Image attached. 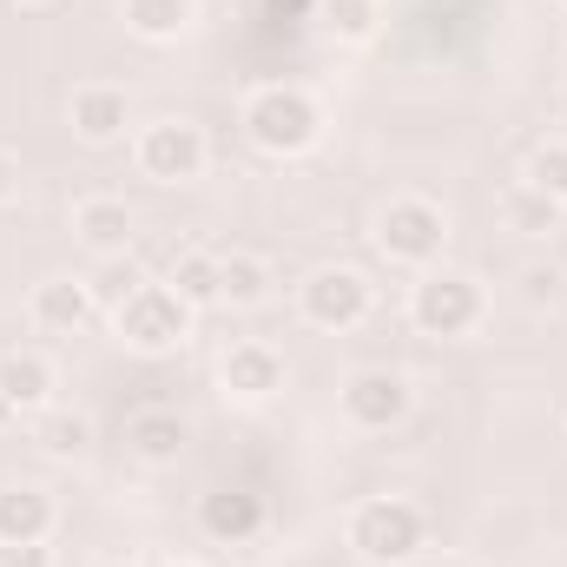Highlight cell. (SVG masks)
<instances>
[{
  "label": "cell",
  "mask_w": 567,
  "mask_h": 567,
  "mask_svg": "<svg viewBox=\"0 0 567 567\" xmlns=\"http://www.w3.org/2000/svg\"><path fill=\"white\" fill-rule=\"evenodd\" d=\"M271 258L258 251H218V310H258L271 303Z\"/></svg>",
  "instance_id": "17"
},
{
  "label": "cell",
  "mask_w": 567,
  "mask_h": 567,
  "mask_svg": "<svg viewBox=\"0 0 567 567\" xmlns=\"http://www.w3.org/2000/svg\"><path fill=\"white\" fill-rule=\"evenodd\" d=\"M515 290H522L528 310H555L567 297V271L561 265H522V271H515Z\"/></svg>",
  "instance_id": "24"
},
{
  "label": "cell",
  "mask_w": 567,
  "mask_h": 567,
  "mask_svg": "<svg viewBox=\"0 0 567 567\" xmlns=\"http://www.w3.org/2000/svg\"><path fill=\"white\" fill-rule=\"evenodd\" d=\"M317 27L337 47H370L383 33V0H317Z\"/></svg>",
  "instance_id": "21"
},
{
  "label": "cell",
  "mask_w": 567,
  "mask_h": 567,
  "mask_svg": "<svg viewBox=\"0 0 567 567\" xmlns=\"http://www.w3.org/2000/svg\"><path fill=\"white\" fill-rule=\"evenodd\" d=\"M377 251H383L396 271H435L442 251H449V212H442L435 198H416V192L390 198V205L377 212Z\"/></svg>",
  "instance_id": "5"
},
{
  "label": "cell",
  "mask_w": 567,
  "mask_h": 567,
  "mask_svg": "<svg viewBox=\"0 0 567 567\" xmlns=\"http://www.w3.org/2000/svg\"><path fill=\"white\" fill-rule=\"evenodd\" d=\"M172 567H198V561H172Z\"/></svg>",
  "instance_id": "31"
},
{
  "label": "cell",
  "mask_w": 567,
  "mask_h": 567,
  "mask_svg": "<svg viewBox=\"0 0 567 567\" xmlns=\"http://www.w3.org/2000/svg\"><path fill=\"white\" fill-rule=\"evenodd\" d=\"M140 271H133V258H106V278L93 284V297H100V303H106V310H113V303H120V297H126V290H140Z\"/></svg>",
  "instance_id": "25"
},
{
  "label": "cell",
  "mask_w": 567,
  "mask_h": 567,
  "mask_svg": "<svg viewBox=\"0 0 567 567\" xmlns=\"http://www.w3.org/2000/svg\"><path fill=\"white\" fill-rule=\"evenodd\" d=\"M337 410H343V423L357 429V435H390V429L410 423L416 390H410V377H403V370L370 363V370H350V377H343Z\"/></svg>",
  "instance_id": "8"
},
{
  "label": "cell",
  "mask_w": 567,
  "mask_h": 567,
  "mask_svg": "<svg viewBox=\"0 0 567 567\" xmlns=\"http://www.w3.org/2000/svg\"><path fill=\"white\" fill-rule=\"evenodd\" d=\"M482 317H488V290H482V278L449 271V265L416 271V284H410V323H416L423 337H442V343L475 337Z\"/></svg>",
  "instance_id": "4"
},
{
  "label": "cell",
  "mask_w": 567,
  "mask_h": 567,
  "mask_svg": "<svg viewBox=\"0 0 567 567\" xmlns=\"http://www.w3.org/2000/svg\"><path fill=\"white\" fill-rule=\"evenodd\" d=\"M555 7H561V13H567V0H555Z\"/></svg>",
  "instance_id": "33"
},
{
  "label": "cell",
  "mask_w": 567,
  "mask_h": 567,
  "mask_svg": "<svg viewBox=\"0 0 567 567\" xmlns=\"http://www.w3.org/2000/svg\"><path fill=\"white\" fill-rule=\"evenodd\" d=\"M33 442H40L47 462H86L100 435H93V416H80V410H40Z\"/></svg>",
  "instance_id": "20"
},
{
  "label": "cell",
  "mask_w": 567,
  "mask_h": 567,
  "mask_svg": "<svg viewBox=\"0 0 567 567\" xmlns=\"http://www.w3.org/2000/svg\"><path fill=\"white\" fill-rule=\"evenodd\" d=\"M126 13V33L145 40V47H178L198 20V0H120Z\"/></svg>",
  "instance_id": "18"
},
{
  "label": "cell",
  "mask_w": 567,
  "mask_h": 567,
  "mask_svg": "<svg viewBox=\"0 0 567 567\" xmlns=\"http://www.w3.org/2000/svg\"><path fill=\"white\" fill-rule=\"evenodd\" d=\"M165 284L192 303V310H218V251H178Z\"/></svg>",
  "instance_id": "22"
},
{
  "label": "cell",
  "mask_w": 567,
  "mask_h": 567,
  "mask_svg": "<svg viewBox=\"0 0 567 567\" xmlns=\"http://www.w3.org/2000/svg\"><path fill=\"white\" fill-rule=\"evenodd\" d=\"M343 548L363 567H410L429 548V515L410 495H363L343 515Z\"/></svg>",
  "instance_id": "2"
},
{
  "label": "cell",
  "mask_w": 567,
  "mask_h": 567,
  "mask_svg": "<svg viewBox=\"0 0 567 567\" xmlns=\"http://www.w3.org/2000/svg\"><path fill=\"white\" fill-rule=\"evenodd\" d=\"M284 383H290V363H284L278 343H265V337H245V343H231L225 357H218V390L231 396V403H271L284 396Z\"/></svg>",
  "instance_id": "9"
},
{
  "label": "cell",
  "mask_w": 567,
  "mask_h": 567,
  "mask_svg": "<svg viewBox=\"0 0 567 567\" xmlns=\"http://www.w3.org/2000/svg\"><path fill=\"white\" fill-rule=\"evenodd\" d=\"M377 310V284L363 278L357 265H317L310 278L297 284V317L323 337H350L363 330Z\"/></svg>",
  "instance_id": "6"
},
{
  "label": "cell",
  "mask_w": 567,
  "mask_h": 567,
  "mask_svg": "<svg viewBox=\"0 0 567 567\" xmlns=\"http://www.w3.org/2000/svg\"><path fill=\"white\" fill-rule=\"evenodd\" d=\"M238 126H245V140L258 145L265 158H303L310 145L323 140V106L297 80H265V86L245 93Z\"/></svg>",
  "instance_id": "1"
},
{
  "label": "cell",
  "mask_w": 567,
  "mask_h": 567,
  "mask_svg": "<svg viewBox=\"0 0 567 567\" xmlns=\"http://www.w3.org/2000/svg\"><path fill=\"white\" fill-rule=\"evenodd\" d=\"M126 449L140 455L145 468H172V462L192 449V423H185L178 410H140V416L126 423Z\"/></svg>",
  "instance_id": "15"
},
{
  "label": "cell",
  "mask_w": 567,
  "mask_h": 567,
  "mask_svg": "<svg viewBox=\"0 0 567 567\" xmlns=\"http://www.w3.org/2000/svg\"><path fill=\"white\" fill-rule=\"evenodd\" d=\"M27 317H33V330H47V337H73V330H86V323L100 317L93 278H40L33 284V297H27Z\"/></svg>",
  "instance_id": "11"
},
{
  "label": "cell",
  "mask_w": 567,
  "mask_h": 567,
  "mask_svg": "<svg viewBox=\"0 0 567 567\" xmlns=\"http://www.w3.org/2000/svg\"><path fill=\"white\" fill-rule=\"evenodd\" d=\"M73 238H80V251H93L100 265H106V258H133V245H140V218H133L126 198L93 192V198L73 205Z\"/></svg>",
  "instance_id": "10"
},
{
  "label": "cell",
  "mask_w": 567,
  "mask_h": 567,
  "mask_svg": "<svg viewBox=\"0 0 567 567\" xmlns=\"http://www.w3.org/2000/svg\"><path fill=\"white\" fill-rule=\"evenodd\" d=\"M133 165H140V178H152V185H198L205 165H212V140H205L198 120H178V113H172V120L140 126Z\"/></svg>",
  "instance_id": "7"
},
{
  "label": "cell",
  "mask_w": 567,
  "mask_h": 567,
  "mask_svg": "<svg viewBox=\"0 0 567 567\" xmlns=\"http://www.w3.org/2000/svg\"><path fill=\"white\" fill-rule=\"evenodd\" d=\"M0 567H60V555H53V542H13V548H0Z\"/></svg>",
  "instance_id": "26"
},
{
  "label": "cell",
  "mask_w": 567,
  "mask_h": 567,
  "mask_svg": "<svg viewBox=\"0 0 567 567\" xmlns=\"http://www.w3.org/2000/svg\"><path fill=\"white\" fill-rule=\"evenodd\" d=\"M13 198H20V158H13V152L0 145V212H7Z\"/></svg>",
  "instance_id": "27"
},
{
  "label": "cell",
  "mask_w": 567,
  "mask_h": 567,
  "mask_svg": "<svg viewBox=\"0 0 567 567\" xmlns=\"http://www.w3.org/2000/svg\"><path fill=\"white\" fill-rule=\"evenodd\" d=\"M53 495L33 488V482H7L0 488V548L13 542H53Z\"/></svg>",
  "instance_id": "14"
},
{
  "label": "cell",
  "mask_w": 567,
  "mask_h": 567,
  "mask_svg": "<svg viewBox=\"0 0 567 567\" xmlns=\"http://www.w3.org/2000/svg\"><path fill=\"white\" fill-rule=\"evenodd\" d=\"M198 528H205L212 542L238 548V542H251V535L265 528V502L245 495V488H212V495L198 502Z\"/></svg>",
  "instance_id": "16"
},
{
  "label": "cell",
  "mask_w": 567,
  "mask_h": 567,
  "mask_svg": "<svg viewBox=\"0 0 567 567\" xmlns=\"http://www.w3.org/2000/svg\"><path fill=\"white\" fill-rule=\"evenodd\" d=\"M192 330H198V310L172 290V284L145 278L140 290H126L120 303H113V337L133 350V357H178L185 343H192Z\"/></svg>",
  "instance_id": "3"
},
{
  "label": "cell",
  "mask_w": 567,
  "mask_h": 567,
  "mask_svg": "<svg viewBox=\"0 0 567 567\" xmlns=\"http://www.w3.org/2000/svg\"><path fill=\"white\" fill-rule=\"evenodd\" d=\"M100 567H140V561H100Z\"/></svg>",
  "instance_id": "30"
},
{
  "label": "cell",
  "mask_w": 567,
  "mask_h": 567,
  "mask_svg": "<svg viewBox=\"0 0 567 567\" xmlns=\"http://www.w3.org/2000/svg\"><path fill=\"white\" fill-rule=\"evenodd\" d=\"M535 192H548L555 205L567 212V140H542L535 152H528V172H522Z\"/></svg>",
  "instance_id": "23"
},
{
  "label": "cell",
  "mask_w": 567,
  "mask_h": 567,
  "mask_svg": "<svg viewBox=\"0 0 567 567\" xmlns=\"http://www.w3.org/2000/svg\"><path fill=\"white\" fill-rule=\"evenodd\" d=\"M20 423V410H13V403H7V396H0V435H7V429Z\"/></svg>",
  "instance_id": "28"
},
{
  "label": "cell",
  "mask_w": 567,
  "mask_h": 567,
  "mask_svg": "<svg viewBox=\"0 0 567 567\" xmlns=\"http://www.w3.org/2000/svg\"><path fill=\"white\" fill-rule=\"evenodd\" d=\"M66 120H73V140L80 145H120L126 140V126H133V100H126V86L86 80V86L73 93Z\"/></svg>",
  "instance_id": "12"
},
{
  "label": "cell",
  "mask_w": 567,
  "mask_h": 567,
  "mask_svg": "<svg viewBox=\"0 0 567 567\" xmlns=\"http://www.w3.org/2000/svg\"><path fill=\"white\" fill-rule=\"evenodd\" d=\"M53 390H60L53 357H40V350H0V396H7L20 416L53 410Z\"/></svg>",
  "instance_id": "13"
},
{
  "label": "cell",
  "mask_w": 567,
  "mask_h": 567,
  "mask_svg": "<svg viewBox=\"0 0 567 567\" xmlns=\"http://www.w3.org/2000/svg\"><path fill=\"white\" fill-rule=\"evenodd\" d=\"M561 60H567V33H561Z\"/></svg>",
  "instance_id": "32"
},
{
  "label": "cell",
  "mask_w": 567,
  "mask_h": 567,
  "mask_svg": "<svg viewBox=\"0 0 567 567\" xmlns=\"http://www.w3.org/2000/svg\"><path fill=\"white\" fill-rule=\"evenodd\" d=\"M561 218H567V212L548 198V192H535L528 178H515V185L502 192V225H508L515 238H555V231H561Z\"/></svg>",
  "instance_id": "19"
},
{
  "label": "cell",
  "mask_w": 567,
  "mask_h": 567,
  "mask_svg": "<svg viewBox=\"0 0 567 567\" xmlns=\"http://www.w3.org/2000/svg\"><path fill=\"white\" fill-rule=\"evenodd\" d=\"M0 7H20V13H33V7H53V0H0Z\"/></svg>",
  "instance_id": "29"
}]
</instances>
